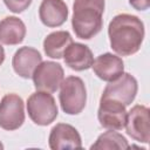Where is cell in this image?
Here are the masks:
<instances>
[{
  "label": "cell",
  "mask_w": 150,
  "mask_h": 150,
  "mask_svg": "<svg viewBox=\"0 0 150 150\" xmlns=\"http://www.w3.org/2000/svg\"><path fill=\"white\" fill-rule=\"evenodd\" d=\"M129 4L137 11H146L150 6L149 0H129Z\"/></svg>",
  "instance_id": "obj_19"
},
{
  "label": "cell",
  "mask_w": 150,
  "mask_h": 150,
  "mask_svg": "<svg viewBox=\"0 0 150 150\" xmlns=\"http://www.w3.org/2000/svg\"><path fill=\"white\" fill-rule=\"evenodd\" d=\"M59 100L62 110L68 115H79L87 103V89L79 76H68L60 84Z\"/></svg>",
  "instance_id": "obj_3"
},
{
  "label": "cell",
  "mask_w": 150,
  "mask_h": 150,
  "mask_svg": "<svg viewBox=\"0 0 150 150\" xmlns=\"http://www.w3.org/2000/svg\"><path fill=\"white\" fill-rule=\"evenodd\" d=\"M4 2L11 12L21 13L30 6L32 0H4Z\"/></svg>",
  "instance_id": "obj_18"
},
{
  "label": "cell",
  "mask_w": 150,
  "mask_h": 150,
  "mask_svg": "<svg viewBox=\"0 0 150 150\" xmlns=\"http://www.w3.org/2000/svg\"><path fill=\"white\" fill-rule=\"evenodd\" d=\"M27 112L30 120L38 125H48L59 115L55 100L47 91H36L28 97Z\"/></svg>",
  "instance_id": "obj_4"
},
{
  "label": "cell",
  "mask_w": 150,
  "mask_h": 150,
  "mask_svg": "<svg viewBox=\"0 0 150 150\" xmlns=\"http://www.w3.org/2000/svg\"><path fill=\"white\" fill-rule=\"evenodd\" d=\"M130 145L127 141V138L116 132L115 130H109L105 131L103 134H101L96 142L90 146V149H95V150H111V149H118V150H124V149H129Z\"/></svg>",
  "instance_id": "obj_17"
},
{
  "label": "cell",
  "mask_w": 150,
  "mask_h": 150,
  "mask_svg": "<svg viewBox=\"0 0 150 150\" xmlns=\"http://www.w3.org/2000/svg\"><path fill=\"white\" fill-rule=\"evenodd\" d=\"M64 71L60 63L53 61L41 62L34 70L32 79L39 91L55 93L63 81Z\"/></svg>",
  "instance_id": "obj_5"
},
{
  "label": "cell",
  "mask_w": 150,
  "mask_h": 150,
  "mask_svg": "<svg viewBox=\"0 0 150 150\" xmlns=\"http://www.w3.org/2000/svg\"><path fill=\"white\" fill-rule=\"evenodd\" d=\"M41 22L47 27H59L68 19V7L63 0H42L39 8Z\"/></svg>",
  "instance_id": "obj_13"
},
{
  "label": "cell",
  "mask_w": 150,
  "mask_h": 150,
  "mask_svg": "<svg viewBox=\"0 0 150 150\" xmlns=\"http://www.w3.org/2000/svg\"><path fill=\"white\" fill-rule=\"evenodd\" d=\"M125 105L111 98H101L97 110L100 124L108 130H122L127 122Z\"/></svg>",
  "instance_id": "obj_9"
},
{
  "label": "cell",
  "mask_w": 150,
  "mask_h": 150,
  "mask_svg": "<svg viewBox=\"0 0 150 150\" xmlns=\"http://www.w3.org/2000/svg\"><path fill=\"white\" fill-rule=\"evenodd\" d=\"M64 63L73 70L82 71L93 66L94 56L90 48L83 43L71 42L63 53Z\"/></svg>",
  "instance_id": "obj_14"
},
{
  "label": "cell",
  "mask_w": 150,
  "mask_h": 150,
  "mask_svg": "<svg viewBox=\"0 0 150 150\" xmlns=\"http://www.w3.org/2000/svg\"><path fill=\"white\" fill-rule=\"evenodd\" d=\"M4 61H5V49H4V47L0 45V66L4 63Z\"/></svg>",
  "instance_id": "obj_20"
},
{
  "label": "cell",
  "mask_w": 150,
  "mask_h": 150,
  "mask_svg": "<svg viewBox=\"0 0 150 150\" xmlns=\"http://www.w3.org/2000/svg\"><path fill=\"white\" fill-rule=\"evenodd\" d=\"M91 68L98 79L107 82L116 80L124 73V63L122 59L111 53H104L97 56L93 62Z\"/></svg>",
  "instance_id": "obj_12"
},
{
  "label": "cell",
  "mask_w": 150,
  "mask_h": 150,
  "mask_svg": "<svg viewBox=\"0 0 150 150\" xmlns=\"http://www.w3.org/2000/svg\"><path fill=\"white\" fill-rule=\"evenodd\" d=\"M25 122L22 98L16 94H7L0 102V128L12 131L19 129Z\"/></svg>",
  "instance_id": "obj_6"
},
{
  "label": "cell",
  "mask_w": 150,
  "mask_h": 150,
  "mask_svg": "<svg viewBox=\"0 0 150 150\" xmlns=\"http://www.w3.org/2000/svg\"><path fill=\"white\" fill-rule=\"evenodd\" d=\"M26 36V26L16 16H6L0 21V42L4 45H19Z\"/></svg>",
  "instance_id": "obj_15"
},
{
  "label": "cell",
  "mask_w": 150,
  "mask_h": 150,
  "mask_svg": "<svg viewBox=\"0 0 150 150\" xmlns=\"http://www.w3.org/2000/svg\"><path fill=\"white\" fill-rule=\"evenodd\" d=\"M138 90L137 80L129 73H123L120 77L110 81L103 90L101 98H111L121 102L125 107L131 104Z\"/></svg>",
  "instance_id": "obj_7"
},
{
  "label": "cell",
  "mask_w": 150,
  "mask_h": 150,
  "mask_svg": "<svg viewBox=\"0 0 150 150\" xmlns=\"http://www.w3.org/2000/svg\"><path fill=\"white\" fill-rule=\"evenodd\" d=\"M127 134L137 142L149 143L150 139V117L149 108L142 104L134 105L127 115Z\"/></svg>",
  "instance_id": "obj_8"
},
{
  "label": "cell",
  "mask_w": 150,
  "mask_h": 150,
  "mask_svg": "<svg viewBox=\"0 0 150 150\" xmlns=\"http://www.w3.org/2000/svg\"><path fill=\"white\" fill-rule=\"evenodd\" d=\"M2 149H4V145H2L1 142H0V150H2Z\"/></svg>",
  "instance_id": "obj_21"
},
{
  "label": "cell",
  "mask_w": 150,
  "mask_h": 150,
  "mask_svg": "<svg viewBox=\"0 0 150 150\" xmlns=\"http://www.w3.org/2000/svg\"><path fill=\"white\" fill-rule=\"evenodd\" d=\"M73 42V38L67 30H56L48 34L43 40V50L52 59H61L67 47Z\"/></svg>",
  "instance_id": "obj_16"
},
{
  "label": "cell",
  "mask_w": 150,
  "mask_h": 150,
  "mask_svg": "<svg viewBox=\"0 0 150 150\" xmlns=\"http://www.w3.org/2000/svg\"><path fill=\"white\" fill-rule=\"evenodd\" d=\"M42 62V56L40 52L32 47H21L19 48L12 60V66L14 71L23 77L29 79L32 77L35 68Z\"/></svg>",
  "instance_id": "obj_11"
},
{
  "label": "cell",
  "mask_w": 150,
  "mask_h": 150,
  "mask_svg": "<svg viewBox=\"0 0 150 150\" xmlns=\"http://www.w3.org/2000/svg\"><path fill=\"white\" fill-rule=\"evenodd\" d=\"M110 46L121 56L137 53L144 39V25L142 20L131 14H118L112 18L108 26Z\"/></svg>",
  "instance_id": "obj_1"
},
{
  "label": "cell",
  "mask_w": 150,
  "mask_h": 150,
  "mask_svg": "<svg viewBox=\"0 0 150 150\" xmlns=\"http://www.w3.org/2000/svg\"><path fill=\"white\" fill-rule=\"evenodd\" d=\"M48 143L52 150L82 148V141L79 131L73 125L67 123H57L53 127L49 134Z\"/></svg>",
  "instance_id": "obj_10"
},
{
  "label": "cell",
  "mask_w": 150,
  "mask_h": 150,
  "mask_svg": "<svg viewBox=\"0 0 150 150\" xmlns=\"http://www.w3.org/2000/svg\"><path fill=\"white\" fill-rule=\"evenodd\" d=\"M104 0H74L71 26L75 35L90 40L103 27Z\"/></svg>",
  "instance_id": "obj_2"
}]
</instances>
